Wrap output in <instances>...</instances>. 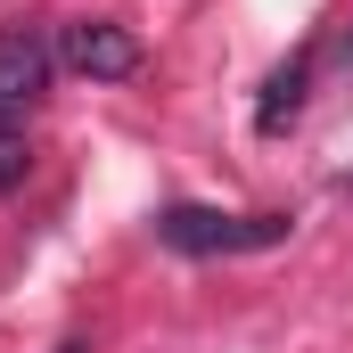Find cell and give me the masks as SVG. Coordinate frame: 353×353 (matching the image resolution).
<instances>
[{"label":"cell","instance_id":"6da1fadb","mask_svg":"<svg viewBox=\"0 0 353 353\" xmlns=\"http://www.w3.org/2000/svg\"><path fill=\"white\" fill-rule=\"evenodd\" d=\"M296 239V214H222V205H165L157 214V247L173 255H263Z\"/></svg>","mask_w":353,"mask_h":353},{"label":"cell","instance_id":"7a4b0ae2","mask_svg":"<svg viewBox=\"0 0 353 353\" xmlns=\"http://www.w3.org/2000/svg\"><path fill=\"white\" fill-rule=\"evenodd\" d=\"M50 66L58 50L41 25H0V123H25V107L50 90Z\"/></svg>","mask_w":353,"mask_h":353},{"label":"cell","instance_id":"3957f363","mask_svg":"<svg viewBox=\"0 0 353 353\" xmlns=\"http://www.w3.org/2000/svg\"><path fill=\"white\" fill-rule=\"evenodd\" d=\"M58 58H66L83 83H123V74H140V33H123V25H107V17H74V25L58 33Z\"/></svg>","mask_w":353,"mask_h":353},{"label":"cell","instance_id":"277c9868","mask_svg":"<svg viewBox=\"0 0 353 353\" xmlns=\"http://www.w3.org/2000/svg\"><path fill=\"white\" fill-rule=\"evenodd\" d=\"M312 74H321V50H296V58H288V66L263 83V99H255V132H263V140H279V132L304 115V99H312Z\"/></svg>","mask_w":353,"mask_h":353},{"label":"cell","instance_id":"5b68a950","mask_svg":"<svg viewBox=\"0 0 353 353\" xmlns=\"http://www.w3.org/2000/svg\"><path fill=\"white\" fill-rule=\"evenodd\" d=\"M25 173H33V140H25V123H0V197L25 189Z\"/></svg>","mask_w":353,"mask_h":353},{"label":"cell","instance_id":"8992f818","mask_svg":"<svg viewBox=\"0 0 353 353\" xmlns=\"http://www.w3.org/2000/svg\"><path fill=\"white\" fill-rule=\"evenodd\" d=\"M58 353H90V345H83V337H66V345H58Z\"/></svg>","mask_w":353,"mask_h":353}]
</instances>
